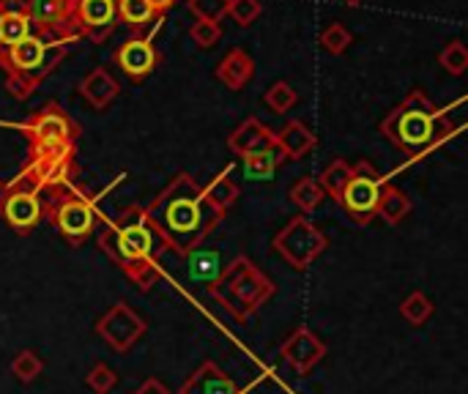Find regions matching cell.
Masks as SVG:
<instances>
[{"instance_id": "obj_25", "label": "cell", "mask_w": 468, "mask_h": 394, "mask_svg": "<svg viewBox=\"0 0 468 394\" xmlns=\"http://www.w3.org/2000/svg\"><path fill=\"white\" fill-rule=\"evenodd\" d=\"M206 189V197L222 211V214H228L233 206H236V200H239V186H236V181L230 178V167L228 170H222L208 186H203Z\"/></svg>"}, {"instance_id": "obj_6", "label": "cell", "mask_w": 468, "mask_h": 394, "mask_svg": "<svg viewBox=\"0 0 468 394\" xmlns=\"http://www.w3.org/2000/svg\"><path fill=\"white\" fill-rule=\"evenodd\" d=\"M41 208H44V219L49 225H55L58 233L71 247L85 244L93 236L96 222H99V211H96L93 200L88 195H82L74 184L44 192Z\"/></svg>"}, {"instance_id": "obj_18", "label": "cell", "mask_w": 468, "mask_h": 394, "mask_svg": "<svg viewBox=\"0 0 468 394\" xmlns=\"http://www.w3.org/2000/svg\"><path fill=\"white\" fill-rule=\"evenodd\" d=\"M274 145L282 154V162H299L318 145V137L307 123L288 121L280 132H274Z\"/></svg>"}, {"instance_id": "obj_39", "label": "cell", "mask_w": 468, "mask_h": 394, "mask_svg": "<svg viewBox=\"0 0 468 394\" xmlns=\"http://www.w3.org/2000/svg\"><path fill=\"white\" fill-rule=\"evenodd\" d=\"M176 3H178V0H148V5H151V8L156 11V16H162L165 11H170V8H173Z\"/></svg>"}, {"instance_id": "obj_31", "label": "cell", "mask_w": 468, "mask_h": 394, "mask_svg": "<svg viewBox=\"0 0 468 394\" xmlns=\"http://www.w3.org/2000/svg\"><path fill=\"white\" fill-rule=\"evenodd\" d=\"M439 63H441V69L444 71H450V74H455V77H461V74H466L468 69V49L463 41H450L444 49H441V55H439Z\"/></svg>"}, {"instance_id": "obj_11", "label": "cell", "mask_w": 468, "mask_h": 394, "mask_svg": "<svg viewBox=\"0 0 468 394\" xmlns=\"http://www.w3.org/2000/svg\"><path fill=\"white\" fill-rule=\"evenodd\" d=\"M96 335L118 354H129L140 340L143 335L148 332V324L145 318H140L126 302H115L99 321H96Z\"/></svg>"}, {"instance_id": "obj_20", "label": "cell", "mask_w": 468, "mask_h": 394, "mask_svg": "<svg viewBox=\"0 0 468 394\" xmlns=\"http://www.w3.org/2000/svg\"><path fill=\"white\" fill-rule=\"evenodd\" d=\"M252 77H255V60L241 47H233L217 66V80L230 91H244Z\"/></svg>"}, {"instance_id": "obj_26", "label": "cell", "mask_w": 468, "mask_h": 394, "mask_svg": "<svg viewBox=\"0 0 468 394\" xmlns=\"http://www.w3.org/2000/svg\"><path fill=\"white\" fill-rule=\"evenodd\" d=\"M351 176H354L351 162H346V159H335V162H329V165H326V170L321 173L318 184H321V189L326 192V197H332V200L337 203V200H340V195H343V189H346V184L351 181Z\"/></svg>"}, {"instance_id": "obj_4", "label": "cell", "mask_w": 468, "mask_h": 394, "mask_svg": "<svg viewBox=\"0 0 468 394\" xmlns=\"http://www.w3.org/2000/svg\"><path fill=\"white\" fill-rule=\"evenodd\" d=\"M69 55V44L47 41L36 33L16 41L5 55H0V69L5 71V93L16 101L33 96V91L63 63Z\"/></svg>"}, {"instance_id": "obj_28", "label": "cell", "mask_w": 468, "mask_h": 394, "mask_svg": "<svg viewBox=\"0 0 468 394\" xmlns=\"http://www.w3.org/2000/svg\"><path fill=\"white\" fill-rule=\"evenodd\" d=\"M288 197H291V203H296L304 214H310V211H315V208L326 200V192L321 189V184H318L315 178H299V181L291 186Z\"/></svg>"}, {"instance_id": "obj_14", "label": "cell", "mask_w": 468, "mask_h": 394, "mask_svg": "<svg viewBox=\"0 0 468 394\" xmlns=\"http://www.w3.org/2000/svg\"><path fill=\"white\" fill-rule=\"evenodd\" d=\"M115 0H74V27L80 38L101 44L115 30Z\"/></svg>"}, {"instance_id": "obj_3", "label": "cell", "mask_w": 468, "mask_h": 394, "mask_svg": "<svg viewBox=\"0 0 468 394\" xmlns=\"http://www.w3.org/2000/svg\"><path fill=\"white\" fill-rule=\"evenodd\" d=\"M452 132V123L441 107H436L425 91H411L384 121L381 134L400 148L409 159H422L428 151H433L447 134Z\"/></svg>"}, {"instance_id": "obj_7", "label": "cell", "mask_w": 468, "mask_h": 394, "mask_svg": "<svg viewBox=\"0 0 468 394\" xmlns=\"http://www.w3.org/2000/svg\"><path fill=\"white\" fill-rule=\"evenodd\" d=\"M0 219L16 236H30L38 228V222L44 219L41 186H38V181L27 170H19L5 184V197H3V206H0Z\"/></svg>"}, {"instance_id": "obj_38", "label": "cell", "mask_w": 468, "mask_h": 394, "mask_svg": "<svg viewBox=\"0 0 468 394\" xmlns=\"http://www.w3.org/2000/svg\"><path fill=\"white\" fill-rule=\"evenodd\" d=\"M30 0H0V11H27Z\"/></svg>"}, {"instance_id": "obj_19", "label": "cell", "mask_w": 468, "mask_h": 394, "mask_svg": "<svg viewBox=\"0 0 468 394\" xmlns=\"http://www.w3.org/2000/svg\"><path fill=\"white\" fill-rule=\"evenodd\" d=\"M80 96L96 107V110H107L118 96H121V85L112 80V74L101 66H96L93 71H88L82 80H80Z\"/></svg>"}, {"instance_id": "obj_35", "label": "cell", "mask_w": 468, "mask_h": 394, "mask_svg": "<svg viewBox=\"0 0 468 394\" xmlns=\"http://www.w3.org/2000/svg\"><path fill=\"white\" fill-rule=\"evenodd\" d=\"M189 38H192L200 49H211V47L222 38V27H219V22L197 19V22L189 27Z\"/></svg>"}, {"instance_id": "obj_22", "label": "cell", "mask_w": 468, "mask_h": 394, "mask_svg": "<svg viewBox=\"0 0 468 394\" xmlns=\"http://www.w3.org/2000/svg\"><path fill=\"white\" fill-rule=\"evenodd\" d=\"M33 33L27 11H0V55H5L16 41Z\"/></svg>"}, {"instance_id": "obj_30", "label": "cell", "mask_w": 468, "mask_h": 394, "mask_svg": "<svg viewBox=\"0 0 468 394\" xmlns=\"http://www.w3.org/2000/svg\"><path fill=\"white\" fill-rule=\"evenodd\" d=\"M263 101H266V107H269L271 112H277V115H285L288 110H293V107H296V101H299V93H296V88H293L291 82H285V80H277L274 85H269V88H266V93H263Z\"/></svg>"}, {"instance_id": "obj_34", "label": "cell", "mask_w": 468, "mask_h": 394, "mask_svg": "<svg viewBox=\"0 0 468 394\" xmlns=\"http://www.w3.org/2000/svg\"><path fill=\"white\" fill-rule=\"evenodd\" d=\"M261 11H263L261 0H230L228 3V14L239 27H250L261 16Z\"/></svg>"}, {"instance_id": "obj_37", "label": "cell", "mask_w": 468, "mask_h": 394, "mask_svg": "<svg viewBox=\"0 0 468 394\" xmlns=\"http://www.w3.org/2000/svg\"><path fill=\"white\" fill-rule=\"evenodd\" d=\"M132 394H173L162 381H156V378H148L145 384H140L137 389Z\"/></svg>"}, {"instance_id": "obj_10", "label": "cell", "mask_w": 468, "mask_h": 394, "mask_svg": "<svg viewBox=\"0 0 468 394\" xmlns=\"http://www.w3.org/2000/svg\"><path fill=\"white\" fill-rule=\"evenodd\" d=\"M351 167H354V176L346 184V189H343L337 203L348 211V217L356 225H370L376 219V211H378L381 178H378L376 167L370 162H365V159L351 165Z\"/></svg>"}, {"instance_id": "obj_21", "label": "cell", "mask_w": 468, "mask_h": 394, "mask_svg": "<svg viewBox=\"0 0 468 394\" xmlns=\"http://www.w3.org/2000/svg\"><path fill=\"white\" fill-rule=\"evenodd\" d=\"M411 208H414V203H411V197L400 189V186H395V184H389V181H384L381 184V197H378V211H376V217H381L387 225H400L409 214H411Z\"/></svg>"}, {"instance_id": "obj_12", "label": "cell", "mask_w": 468, "mask_h": 394, "mask_svg": "<svg viewBox=\"0 0 468 394\" xmlns=\"http://www.w3.org/2000/svg\"><path fill=\"white\" fill-rule=\"evenodd\" d=\"M27 16L33 25V33L47 41L71 44L80 38L74 27V0H30Z\"/></svg>"}, {"instance_id": "obj_23", "label": "cell", "mask_w": 468, "mask_h": 394, "mask_svg": "<svg viewBox=\"0 0 468 394\" xmlns=\"http://www.w3.org/2000/svg\"><path fill=\"white\" fill-rule=\"evenodd\" d=\"M115 16L134 33L156 22V11L148 5V0H115Z\"/></svg>"}, {"instance_id": "obj_33", "label": "cell", "mask_w": 468, "mask_h": 394, "mask_svg": "<svg viewBox=\"0 0 468 394\" xmlns=\"http://www.w3.org/2000/svg\"><path fill=\"white\" fill-rule=\"evenodd\" d=\"M85 387L93 394H110L115 387H118V373L104 365V362H96L90 367V373L85 376Z\"/></svg>"}, {"instance_id": "obj_16", "label": "cell", "mask_w": 468, "mask_h": 394, "mask_svg": "<svg viewBox=\"0 0 468 394\" xmlns=\"http://www.w3.org/2000/svg\"><path fill=\"white\" fill-rule=\"evenodd\" d=\"M228 148H230V154H236L239 159H244V156H250V154L274 148V132H271L261 118L250 115L247 121H241V123L230 132Z\"/></svg>"}, {"instance_id": "obj_2", "label": "cell", "mask_w": 468, "mask_h": 394, "mask_svg": "<svg viewBox=\"0 0 468 394\" xmlns=\"http://www.w3.org/2000/svg\"><path fill=\"white\" fill-rule=\"evenodd\" d=\"M96 244L137 291L151 293L154 285L162 280V266L156 258L165 247L151 230L140 206H126L115 219H104Z\"/></svg>"}, {"instance_id": "obj_5", "label": "cell", "mask_w": 468, "mask_h": 394, "mask_svg": "<svg viewBox=\"0 0 468 394\" xmlns=\"http://www.w3.org/2000/svg\"><path fill=\"white\" fill-rule=\"evenodd\" d=\"M208 293L225 313L244 324L277 293V285L247 255H236L230 263H225Z\"/></svg>"}, {"instance_id": "obj_36", "label": "cell", "mask_w": 468, "mask_h": 394, "mask_svg": "<svg viewBox=\"0 0 468 394\" xmlns=\"http://www.w3.org/2000/svg\"><path fill=\"white\" fill-rule=\"evenodd\" d=\"M228 3H230V0H189V11H192L197 19L219 22L222 16H228Z\"/></svg>"}, {"instance_id": "obj_24", "label": "cell", "mask_w": 468, "mask_h": 394, "mask_svg": "<svg viewBox=\"0 0 468 394\" xmlns=\"http://www.w3.org/2000/svg\"><path fill=\"white\" fill-rule=\"evenodd\" d=\"M241 165H244V176L247 178H252V181H269V178H274L277 167L282 165V154L274 145V148H266V151H258V154L244 156Z\"/></svg>"}, {"instance_id": "obj_40", "label": "cell", "mask_w": 468, "mask_h": 394, "mask_svg": "<svg viewBox=\"0 0 468 394\" xmlns=\"http://www.w3.org/2000/svg\"><path fill=\"white\" fill-rule=\"evenodd\" d=\"M3 197H5V181L0 178V206H3Z\"/></svg>"}, {"instance_id": "obj_13", "label": "cell", "mask_w": 468, "mask_h": 394, "mask_svg": "<svg viewBox=\"0 0 468 394\" xmlns=\"http://www.w3.org/2000/svg\"><path fill=\"white\" fill-rule=\"evenodd\" d=\"M282 362L296 373V376H310L326 357V346L321 337H315L307 326L293 329V335L282 343L280 348Z\"/></svg>"}, {"instance_id": "obj_1", "label": "cell", "mask_w": 468, "mask_h": 394, "mask_svg": "<svg viewBox=\"0 0 468 394\" xmlns=\"http://www.w3.org/2000/svg\"><path fill=\"white\" fill-rule=\"evenodd\" d=\"M143 211L162 247L181 258H189L225 219L189 173H176Z\"/></svg>"}, {"instance_id": "obj_32", "label": "cell", "mask_w": 468, "mask_h": 394, "mask_svg": "<svg viewBox=\"0 0 468 394\" xmlns=\"http://www.w3.org/2000/svg\"><path fill=\"white\" fill-rule=\"evenodd\" d=\"M351 41H354V36H351V30H348L343 22H332V25H326L324 33H321V47H324L329 55H343V52L348 49Z\"/></svg>"}, {"instance_id": "obj_15", "label": "cell", "mask_w": 468, "mask_h": 394, "mask_svg": "<svg viewBox=\"0 0 468 394\" xmlns=\"http://www.w3.org/2000/svg\"><path fill=\"white\" fill-rule=\"evenodd\" d=\"M112 60L132 77V80H145L156 63H159V52L151 41V36H134L129 41H123L115 52H112Z\"/></svg>"}, {"instance_id": "obj_8", "label": "cell", "mask_w": 468, "mask_h": 394, "mask_svg": "<svg viewBox=\"0 0 468 394\" xmlns=\"http://www.w3.org/2000/svg\"><path fill=\"white\" fill-rule=\"evenodd\" d=\"M274 252L293 269L307 272L329 247V239L321 228H315L307 217H293L271 241Z\"/></svg>"}, {"instance_id": "obj_17", "label": "cell", "mask_w": 468, "mask_h": 394, "mask_svg": "<svg viewBox=\"0 0 468 394\" xmlns=\"http://www.w3.org/2000/svg\"><path fill=\"white\" fill-rule=\"evenodd\" d=\"M178 394H241V389L217 362L208 359L181 384Z\"/></svg>"}, {"instance_id": "obj_27", "label": "cell", "mask_w": 468, "mask_h": 394, "mask_svg": "<svg viewBox=\"0 0 468 394\" xmlns=\"http://www.w3.org/2000/svg\"><path fill=\"white\" fill-rule=\"evenodd\" d=\"M433 313H436L433 299L425 296L422 291H414L400 302V318L409 321L411 326H425L433 318Z\"/></svg>"}, {"instance_id": "obj_41", "label": "cell", "mask_w": 468, "mask_h": 394, "mask_svg": "<svg viewBox=\"0 0 468 394\" xmlns=\"http://www.w3.org/2000/svg\"><path fill=\"white\" fill-rule=\"evenodd\" d=\"M343 3H346V5H359L362 0H343Z\"/></svg>"}, {"instance_id": "obj_29", "label": "cell", "mask_w": 468, "mask_h": 394, "mask_svg": "<svg viewBox=\"0 0 468 394\" xmlns=\"http://www.w3.org/2000/svg\"><path fill=\"white\" fill-rule=\"evenodd\" d=\"M8 367H11V373H14V378H16L19 384H33V381L44 373V359H41L36 351L22 348V351L14 354V359H11Z\"/></svg>"}, {"instance_id": "obj_9", "label": "cell", "mask_w": 468, "mask_h": 394, "mask_svg": "<svg viewBox=\"0 0 468 394\" xmlns=\"http://www.w3.org/2000/svg\"><path fill=\"white\" fill-rule=\"evenodd\" d=\"M19 132L25 134L27 145H77L80 137V123L55 101L44 104L41 110H36L22 126Z\"/></svg>"}]
</instances>
